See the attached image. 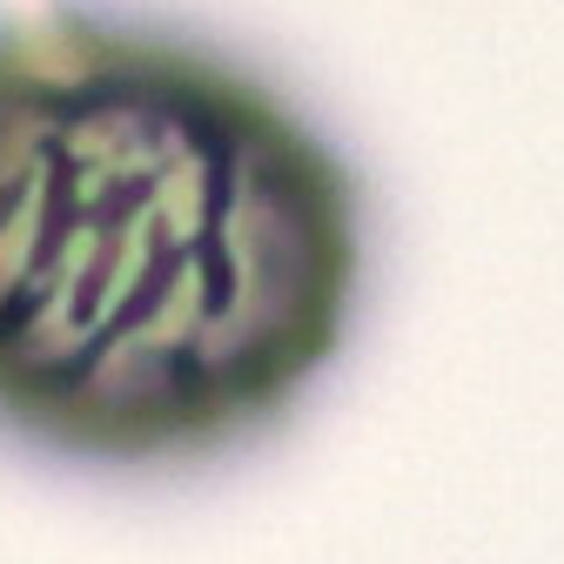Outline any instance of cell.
<instances>
[{
	"label": "cell",
	"instance_id": "6da1fadb",
	"mask_svg": "<svg viewBox=\"0 0 564 564\" xmlns=\"http://www.w3.org/2000/svg\"><path fill=\"white\" fill-rule=\"evenodd\" d=\"M377 208L336 128L202 28L0 0V437L195 470L349 357Z\"/></svg>",
	"mask_w": 564,
	"mask_h": 564
}]
</instances>
